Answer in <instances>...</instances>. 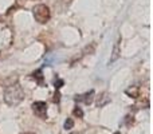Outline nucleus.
I'll list each match as a JSON object with an SVG mask.
<instances>
[{
	"instance_id": "9",
	"label": "nucleus",
	"mask_w": 153,
	"mask_h": 134,
	"mask_svg": "<svg viewBox=\"0 0 153 134\" xmlns=\"http://www.w3.org/2000/svg\"><path fill=\"white\" fill-rule=\"evenodd\" d=\"M73 114H74L76 118H83V111H82V109L79 106H75L74 110H73Z\"/></svg>"
},
{
	"instance_id": "3",
	"label": "nucleus",
	"mask_w": 153,
	"mask_h": 134,
	"mask_svg": "<svg viewBox=\"0 0 153 134\" xmlns=\"http://www.w3.org/2000/svg\"><path fill=\"white\" fill-rule=\"evenodd\" d=\"M32 110H34L35 115H38L39 118L42 119L47 118V105H46V102H42V101L34 102L32 103Z\"/></svg>"
},
{
	"instance_id": "8",
	"label": "nucleus",
	"mask_w": 153,
	"mask_h": 134,
	"mask_svg": "<svg viewBox=\"0 0 153 134\" xmlns=\"http://www.w3.org/2000/svg\"><path fill=\"white\" fill-rule=\"evenodd\" d=\"M126 94L130 95L132 98H137L138 97V87H133V89H128Z\"/></svg>"
},
{
	"instance_id": "14",
	"label": "nucleus",
	"mask_w": 153,
	"mask_h": 134,
	"mask_svg": "<svg viewBox=\"0 0 153 134\" xmlns=\"http://www.w3.org/2000/svg\"><path fill=\"white\" fill-rule=\"evenodd\" d=\"M114 134H121V133H118V132H117V133H114Z\"/></svg>"
},
{
	"instance_id": "4",
	"label": "nucleus",
	"mask_w": 153,
	"mask_h": 134,
	"mask_svg": "<svg viewBox=\"0 0 153 134\" xmlns=\"http://www.w3.org/2000/svg\"><path fill=\"white\" fill-rule=\"evenodd\" d=\"M94 90H90V91L85 93V94H81V95H75L74 97V101L75 102H83L85 105H90V103L93 102V99H94Z\"/></svg>"
},
{
	"instance_id": "12",
	"label": "nucleus",
	"mask_w": 153,
	"mask_h": 134,
	"mask_svg": "<svg viewBox=\"0 0 153 134\" xmlns=\"http://www.w3.org/2000/svg\"><path fill=\"white\" fill-rule=\"evenodd\" d=\"M61 101V94H59V90H56L55 94H54V98H53V102L54 103H58Z\"/></svg>"
},
{
	"instance_id": "7",
	"label": "nucleus",
	"mask_w": 153,
	"mask_h": 134,
	"mask_svg": "<svg viewBox=\"0 0 153 134\" xmlns=\"http://www.w3.org/2000/svg\"><path fill=\"white\" fill-rule=\"evenodd\" d=\"M120 40L121 39H118V42L116 43V46H114V51H113V56H111V59H110V62H114L117 58L120 56V50H118V47H120Z\"/></svg>"
},
{
	"instance_id": "11",
	"label": "nucleus",
	"mask_w": 153,
	"mask_h": 134,
	"mask_svg": "<svg viewBox=\"0 0 153 134\" xmlns=\"http://www.w3.org/2000/svg\"><path fill=\"white\" fill-rule=\"evenodd\" d=\"M73 126H74V121H73L71 118H67L66 122H65V129L70 130V129H73Z\"/></svg>"
},
{
	"instance_id": "6",
	"label": "nucleus",
	"mask_w": 153,
	"mask_h": 134,
	"mask_svg": "<svg viewBox=\"0 0 153 134\" xmlns=\"http://www.w3.org/2000/svg\"><path fill=\"white\" fill-rule=\"evenodd\" d=\"M110 102V97H108V93H102L101 94V97L98 98L97 101V106L98 107H102V106H105L106 103Z\"/></svg>"
},
{
	"instance_id": "13",
	"label": "nucleus",
	"mask_w": 153,
	"mask_h": 134,
	"mask_svg": "<svg viewBox=\"0 0 153 134\" xmlns=\"http://www.w3.org/2000/svg\"><path fill=\"white\" fill-rule=\"evenodd\" d=\"M22 134H35V133H22Z\"/></svg>"
},
{
	"instance_id": "2",
	"label": "nucleus",
	"mask_w": 153,
	"mask_h": 134,
	"mask_svg": "<svg viewBox=\"0 0 153 134\" xmlns=\"http://www.w3.org/2000/svg\"><path fill=\"white\" fill-rule=\"evenodd\" d=\"M34 16H35V20L38 23H47L51 18V12H50V8L47 7L46 4H38L36 7L34 8Z\"/></svg>"
},
{
	"instance_id": "1",
	"label": "nucleus",
	"mask_w": 153,
	"mask_h": 134,
	"mask_svg": "<svg viewBox=\"0 0 153 134\" xmlns=\"http://www.w3.org/2000/svg\"><path fill=\"white\" fill-rule=\"evenodd\" d=\"M23 98H24V91L20 84L18 83L12 84V86H8L4 93V101L10 106H16L18 103L22 102Z\"/></svg>"
},
{
	"instance_id": "5",
	"label": "nucleus",
	"mask_w": 153,
	"mask_h": 134,
	"mask_svg": "<svg viewBox=\"0 0 153 134\" xmlns=\"http://www.w3.org/2000/svg\"><path fill=\"white\" fill-rule=\"evenodd\" d=\"M31 75H32V78L38 82V84H39V86H43V84H45V78H43V73H42V70H40V68H39V70H36V71H34Z\"/></svg>"
},
{
	"instance_id": "10",
	"label": "nucleus",
	"mask_w": 153,
	"mask_h": 134,
	"mask_svg": "<svg viewBox=\"0 0 153 134\" xmlns=\"http://www.w3.org/2000/svg\"><path fill=\"white\" fill-rule=\"evenodd\" d=\"M63 84H65V81H63V79H61V78H58V76H56L55 81H54V86H55V90H59L62 86H63Z\"/></svg>"
}]
</instances>
